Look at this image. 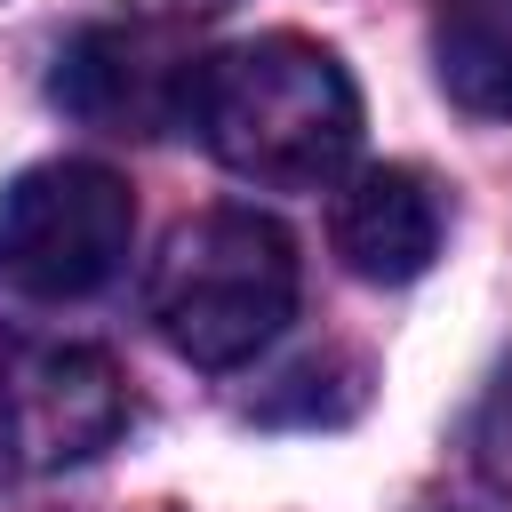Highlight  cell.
<instances>
[{"label": "cell", "mask_w": 512, "mask_h": 512, "mask_svg": "<svg viewBox=\"0 0 512 512\" xmlns=\"http://www.w3.org/2000/svg\"><path fill=\"white\" fill-rule=\"evenodd\" d=\"M136 240V192L128 176L96 160H40L0 192V288L32 304L96 296Z\"/></svg>", "instance_id": "obj_3"}, {"label": "cell", "mask_w": 512, "mask_h": 512, "mask_svg": "<svg viewBox=\"0 0 512 512\" xmlns=\"http://www.w3.org/2000/svg\"><path fill=\"white\" fill-rule=\"evenodd\" d=\"M296 240L256 208H208L168 232L152 264V328L192 368H232L264 352L296 312Z\"/></svg>", "instance_id": "obj_2"}, {"label": "cell", "mask_w": 512, "mask_h": 512, "mask_svg": "<svg viewBox=\"0 0 512 512\" xmlns=\"http://www.w3.org/2000/svg\"><path fill=\"white\" fill-rule=\"evenodd\" d=\"M432 72L472 120H512V0H448L432 24Z\"/></svg>", "instance_id": "obj_7"}, {"label": "cell", "mask_w": 512, "mask_h": 512, "mask_svg": "<svg viewBox=\"0 0 512 512\" xmlns=\"http://www.w3.org/2000/svg\"><path fill=\"white\" fill-rule=\"evenodd\" d=\"M128 424V384L96 344L8 336L0 344V464L8 472H64L112 448Z\"/></svg>", "instance_id": "obj_4"}, {"label": "cell", "mask_w": 512, "mask_h": 512, "mask_svg": "<svg viewBox=\"0 0 512 512\" xmlns=\"http://www.w3.org/2000/svg\"><path fill=\"white\" fill-rule=\"evenodd\" d=\"M328 240H336L344 272H360V280H376V288L424 280L432 256H440V192H432L416 168H360V176L336 192Z\"/></svg>", "instance_id": "obj_6"}, {"label": "cell", "mask_w": 512, "mask_h": 512, "mask_svg": "<svg viewBox=\"0 0 512 512\" xmlns=\"http://www.w3.org/2000/svg\"><path fill=\"white\" fill-rule=\"evenodd\" d=\"M192 136L264 192H320L360 144V88L352 72L304 32H256L200 64Z\"/></svg>", "instance_id": "obj_1"}, {"label": "cell", "mask_w": 512, "mask_h": 512, "mask_svg": "<svg viewBox=\"0 0 512 512\" xmlns=\"http://www.w3.org/2000/svg\"><path fill=\"white\" fill-rule=\"evenodd\" d=\"M200 64L168 24H80L56 48V104L104 136H168L192 128Z\"/></svg>", "instance_id": "obj_5"}, {"label": "cell", "mask_w": 512, "mask_h": 512, "mask_svg": "<svg viewBox=\"0 0 512 512\" xmlns=\"http://www.w3.org/2000/svg\"><path fill=\"white\" fill-rule=\"evenodd\" d=\"M472 440H480V464L512 480V352H504V360H496V376H488V400H480Z\"/></svg>", "instance_id": "obj_8"}]
</instances>
